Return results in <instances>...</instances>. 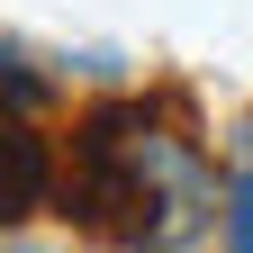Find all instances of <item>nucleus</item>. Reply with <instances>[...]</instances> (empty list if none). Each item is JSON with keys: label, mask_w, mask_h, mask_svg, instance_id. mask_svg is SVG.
<instances>
[{"label": "nucleus", "mask_w": 253, "mask_h": 253, "mask_svg": "<svg viewBox=\"0 0 253 253\" xmlns=\"http://www.w3.org/2000/svg\"><path fill=\"white\" fill-rule=\"evenodd\" d=\"M9 90H18V109H27V118L45 109V73H37V54H27V45H9Z\"/></svg>", "instance_id": "obj_3"}, {"label": "nucleus", "mask_w": 253, "mask_h": 253, "mask_svg": "<svg viewBox=\"0 0 253 253\" xmlns=\"http://www.w3.org/2000/svg\"><path fill=\"white\" fill-rule=\"evenodd\" d=\"M63 217L126 253H190L208 226H226V181L208 145L163 100H100L73 118L63 145Z\"/></svg>", "instance_id": "obj_1"}, {"label": "nucleus", "mask_w": 253, "mask_h": 253, "mask_svg": "<svg viewBox=\"0 0 253 253\" xmlns=\"http://www.w3.org/2000/svg\"><path fill=\"white\" fill-rule=\"evenodd\" d=\"M226 253H253V163H235V181H226Z\"/></svg>", "instance_id": "obj_2"}, {"label": "nucleus", "mask_w": 253, "mask_h": 253, "mask_svg": "<svg viewBox=\"0 0 253 253\" xmlns=\"http://www.w3.org/2000/svg\"><path fill=\"white\" fill-rule=\"evenodd\" d=\"M18 253H37V244H18Z\"/></svg>", "instance_id": "obj_4"}]
</instances>
